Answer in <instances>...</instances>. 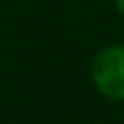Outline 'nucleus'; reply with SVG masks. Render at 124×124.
I'll use <instances>...</instances> for the list:
<instances>
[{
  "mask_svg": "<svg viewBox=\"0 0 124 124\" xmlns=\"http://www.w3.org/2000/svg\"><path fill=\"white\" fill-rule=\"evenodd\" d=\"M93 83L110 99H124V48L110 46L95 56L91 66Z\"/></svg>",
  "mask_w": 124,
  "mask_h": 124,
  "instance_id": "1",
  "label": "nucleus"
},
{
  "mask_svg": "<svg viewBox=\"0 0 124 124\" xmlns=\"http://www.w3.org/2000/svg\"><path fill=\"white\" fill-rule=\"evenodd\" d=\"M116 6H118L120 15H122V17H124V0H116Z\"/></svg>",
  "mask_w": 124,
  "mask_h": 124,
  "instance_id": "2",
  "label": "nucleus"
}]
</instances>
